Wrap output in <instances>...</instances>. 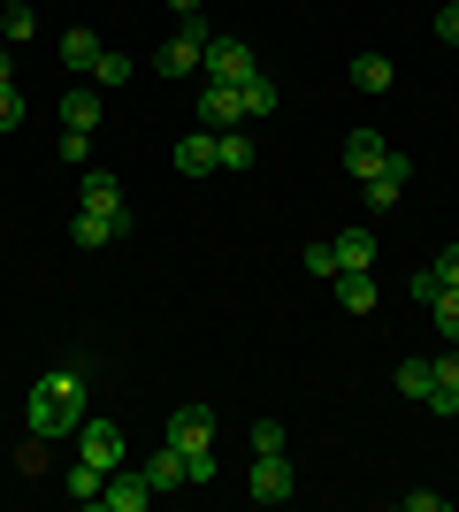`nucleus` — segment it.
<instances>
[{
  "mask_svg": "<svg viewBox=\"0 0 459 512\" xmlns=\"http://www.w3.org/2000/svg\"><path fill=\"white\" fill-rule=\"evenodd\" d=\"M207 39H215V31H207V23L192 16V23H184V31H176L169 46H161V54H153V69H161L169 85H176V77H192V69L207 62Z\"/></svg>",
  "mask_w": 459,
  "mask_h": 512,
  "instance_id": "nucleus-4",
  "label": "nucleus"
},
{
  "mask_svg": "<svg viewBox=\"0 0 459 512\" xmlns=\"http://www.w3.org/2000/svg\"><path fill=\"white\" fill-rule=\"evenodd\" d=\"M215 169L222 176H245V169H253V138H245V130H215Z\"/></svg>",
  "mask_w": 459,
  "mask_h": 512,
  "instance_id": "nucleus-17",
  "label": "nucleus"
},
{
  "mask_svg": "<svg viewBox=\"0 0 459 512\" xmlns=\"http://www.w3.org/2000/svg\"><path fill=\"white\" fill-rule=\"evenodd\" d=\"M184 482H215V444H207V451H184Z\"/></svg>",
  "mask_w": 459,
  "mask_h": 512,
  "instance_id": "nucleus-26",
  "label": "nucleus"
},
{
  "mask_svg": "<svg viewBox=\"0 0 459 512\" xmlns=\"http://www.w3.org/2000/svg\"><path fill=\"white\" fill-rule=\"evenodd\" d=\"M0 8H31V0H0Z\"/></svg>",
  "mask_w": 459,
  "mask_h": 512,
  "instance_id": "nucleus-38",
  "label": "nucleus"
},
{
  "mask_svg": "<svg viewBox=\"0 0 459 512\" xmlns=\"http://www.w3.org/2000/svg\"><path fill=\"white\" fill-rule=\"evenodd\" d=\"M406 184H414V161H406V153H383V169L368 176V207H398Z\"/></svg>",
  "mask_w": 459,
  "mask_h": 512,
  "instance_id": "nucleus-9",
  "label": "nucleus"
},
{
  "mask_svg": "<svg viewBox=\"0 0 459 512\" xmlns=\"http://www.w3.org/2000/svg\"><path fill=\"white\" fill-rule=\"evenodd\" d=\"M437 39H452V46H459V0H452V8H437Z\"/></svg>",
  "mask_w": 459,
  "mask_h": 512,
  "instance_id": "nucleus-35",
  "label": "nucleus"
},
{
  "mask_svg": "<svg viewBox=\"0 0 459 512\" xmlns=\"http://www.w3.org/2000/svg\"><path fill=\"white\" fill-rule=\"evenodd\" d=\"M69 237H77V245H115V230H108V222H92V214H77Z\"/></svg>",
  "mask_w": 459,
  "mask_h": 512,
  "instance_id": "nucleus-25",
  "label": "nucleus"
},
{
  "mask_svg": "<svg viewBox=\"0 0 459 512\" xmlns=\"http://www.w3.org/2000/svg\"><path fill=\"white\" fill-rule=\"evenodd\" d=\"M444 505H452L444 490H406V512H444Z\"/></svg>",
  "mask_w": 459,
  "mask_h": 512,
  "instance_id": "nucleus-32",
  "label": "nucleus"
},
{
  "mask_svg": "<svg viewBox=\"0 0 459 512\" xmlns=\"http://www.w3.org/2000/svg\"><path fill=\"white\" fill-rule=\"evenodd\" d=\"M437 291H444L437 268H414V299H421V306H437Z\"/></svg>",
  "mask_w": 459,
  "mask_h": 512,
  "instance_id": "nucleus-30",
  "label": "nucleus"
},
{
  "mask_svg": "<svg viewBox=\"0 0 459 512\" xmlns=\"http://www.w3.org/2000/svg\"><path fill=\"white\" fill-rule=\"evenodd\" d=\"M176 176H215V130L176 138Z\"/></svg>",
  "mask_w": 459,
  "mask_h": 512,
  "instance_id": "nucleus-14",
  "label": "nucleus"
},
{
  "mask_svg": "<svg viewBox=\"0 0 459 512\" xmlns=\"http://www.w3.org/2000/svg\"><path fill=\"white\" fill-rule=\"evenodd\" d=\"M146 482H153V497H161V490H184V451H176L169 436H161V451L146 459Z\"/></svg>",
  "mask_w": 459,
  "mask_h": 512,
  "instance_id": "nucleus-15",
  "label": "nucleus"
},
{
  "mask_svg": "<svg viewBox=\"0 0 459 512\" xmlns=\"http://www.w3.org/2000/svg\"><path fill=\"white\" fill-rule=\"evenodd\" d=\"M169 8H176V16H184V23H192V16H199V8H207V0H169Z\"/></svg>",
  "mask_w": 459,
  "mask_h": 512,
  "instance_id": "nucleus-36",
  "label": "nucleus"
},
{
  "mask_svg": "<svg viewBox=\"0 0 459 512\" xmlns=\"http://www.w3.org/2000/svg\"><path fill=\"white\" fill-rule=\"evenodd\" d=\"M352 85L368 92V100H375V92H391V62H383V54H360V62H352Z\"/></svg>",
  "mask_w": 459,
  "mask_h": 512,
  "instance_id": "nucleus-22",
  "label": "nucleus"
},
{
  "mask_svg": "<svg viewBox=\"0 0 459 512\" xmlns=\"http://www.w3.org/2000/svg\"><path fill=\"white\" fill-rule=\"evenodd\" d=\"M100 505H108V512H146V505H153L146 467H115V474H108V490H100Z\"/></svg>",
  "mask_w": 459,
  "mask_h": 512,
  "instance_id": "nucleus-7",
  "label": "nucleus"
},
{
  "mask_svg": "<svg viewBox=\"0 0 459 512\" xmlns=\"http://www.w3.org/2000/svg\"><path fill=\"white\" fill-rule=\"evenodd\" d=\"M54 115H62V130H100V85H77V92H62V107H54Z\"/></svg>",
  "mask_w": 459,
  "mask_h": 512,
  "instance_id": "nucleus-11",
  "label": "nucleus"
},
{
  "mask_svg": "<svg viewBox=\"0 0 459 512\" xmlns=\"http://www.w3.org/2000/svg\"><path fill=\"white\" fill-rule=\"evenodd\" d=\"M199 69H207V85H245L261 62H253V46H245V39H207V62H199Z\"/></svg>",
  "mask_w": 459,
  "mask_h": 512,
  "instance_id": "nucleus-5",
  "label": "nucleus"
},
{
  "mask_svg": "<svg viewBox=\"0 0 459 512\" xmlns=\"http://www.w3.org/2000/svg\"><path fill=\"white\" fill-rule=\"evenodd\" d=\"M62 161H69V169H85V161H92V138H85V130H62Z\"/></svg>",
  "mask_w": 459,
  "mask_h": 512,
  "instance_id": "nucleus-27",
  "label": "nucleus"
},
{
  "mask_svg": "<svg viewBox=\"0 0 459 512\" xmlns=\"http://www.w3.org/2000/svg\"><path fill=\"white\" fill-rule=\"evenodd\" d=\"M337 306H352V314H375V268H337Z\"/></svg>",
  "mask_w": 459,
  "mask_h": 512,
  "instance_id": "nucleus-13",
  "label": "nucleus"
},
{
  "mask_svg": "<svg viewBox=\"0 0 459 512\" xmlns=\"http://www.w3.org/2000/svg\"><path fill=\"white\" fill-rule=\"evenodd\" d=\"M245 490L261 497V505H284V497H291V459H284V451H253V474H245Z\"/></svg>",
  "mask_w": 459,
  "mask_h": 512,
  "instance_id": "nucleus-6",
  "label": "nucleus"
},
{
  "mask_svg": "<svg viewBox=\"0 0 459 512\" xmlns=\"http://www.w3.org/2000/svg\"><path fill=\"white\" fill-rule=\"evenodd\" d=\"M16 123H23V92L0 85V130H16Z\"/></svg>",
  "mask_w": 459,
  "mask_h": 512,
  "instance_id": "nucleus-29",
  "label": "nucleus"
},
{
  "mask_svg": "<svg viewBox=\"0 0 459 512\" xmlns=\"http://www.w3.org/2000/svg\"><path fill=\"white\" fill-rule=\"evenodd\" d=\"M337 245V268H375V237L368 230H345V237H329Z\"/></svg>",
  "mask_w": 459,
  "mask_h": 512,
  "instance_id": "nucleus-21",
  "label": "nucleus"
},
{
  "mask_svg": "<svg viewBox=\"0 0 459 512\" xmlns=\"http://www.w3.org/2000/svg\"><path fill=\"white\" fill-rule=\"evenodd\" d=\"M169 444L176 451H207V444H215V413H207V406H176L169 413Z\"/></svg>",
  "mask_w": 459,
  "mask_h": 512,
  "instance_id": "nucleus-8",
  "label": "nucleus"
},
{
  "mask_svg": "<svg viewBox=\"0 0 459 512\" xmlns=\"http://www.w3.org/2000/svg\"><path fill=\"white\" fill-rule=\"evenodd\" d=\"M238 107H245V123H261V115H276V77H268V69H253V77L238 85Z\"/></svg>",
  "mask_w": 459,
  "mask_h": 512,
  "instance_id": "nucleus-16",
  "label": "nucleus"
},
{
  "mask_svg": "<svg viewBox=\"0 0 459 512\" xmlns=\"http://www.w3.org/2000/svg\"><path fill=\"white\" fill-rule=\"evenodd\" d=\"M253 451H284V421H253Z\"/></svg>",
  "mask_w": 459,
  "mask_h": 512,
  "instance_id": "nucleus-31",
  "label": "nucleus"
},
{
  "mask_svg": "<svg viewBox=\"0 0 459 512\" xmlns=\"http://www.w3.org/2000/svg\"><path fill=\"white\" fill-rule=\"evenodd\" d=\"M306 276H337V245H306Z\"/></svg>",
  "mask_w": 459,
  "mask_h": 512,
  "instance_id": "nucleus-28",
  "label": "nucleus"
},
{
  "mask_svg": "<svg viewBox=\"0 0 459 512\" xmlns=\"http://www.w3.org/2000/svg\"><path fill=\"white\" fill-rule=\"evenodd\" d=\"M429 367H437V383H444V390H459V344L444 352V360H429Z\"/></svg>",
  "mask_w": 459,
  "mask_h": 512,
  "instance_id": "nucleus-33",
  "label": "nucleus"
},
{
  "mask_svg": "<svg viewBox=\"0 0 459 512\" xmlns=\"http://www.w3.org/2000/svg\"><path fill=\"white\" fill-rule=\"evenodd\" d=\"M429 268H437V276H444V283H459V245H444V253H437V260H429Z\"/></svg>",
  "mask_w": 459,
  "mask_h": 512,
  "instance_id": "nucleus-34",
  "label": "nucleus"
},
{
  "mask_svg": "<svg viewBox=\"0 0 459 512\" xmlns=\"http://www.w3.org/2000/svg\"><path fill=\"white\" fill-rule=\"evenodd\" d=\"M391 383H398V398H414V406H429V398H437V367H429V360H406V367L391 375Z\"/></svg>",
  "mask_w": 459,
  "mask_h": 512,
  "instance_id": "nucleus-18",
  "label": "nucleus"
},
{
  "mask_svg": "<svg viewBox=\"0 0 459 512\" xmlns=\"http://www.w3.org/2000/svg\"><path fill=\"white\" fill-rule=\"evenodd\" d=\"M199 123H207V130H230V123H245L238 85H199Z\"/></svg>",
  "mask_w": 459,
  "mask_h": 512,
  "instance_id": "nucleus-10",
  "label": "nucleus"
},
{
  "mask_svg": "<svg viewBox=\"0 0 459 512\" xmlns=\"http://www.w3.org/2000/svg\"><path fill=\"white\" fill-rule=\"evenodd\" d=\"M77 459H85V467H100V474H115L123 467V459H131V444H123V428L115 421H77Z\"/></svg>",
  "mask_w": 459,
  "mask_h": 512,
  "instance_id": "nucleus-3",
  "label": "nucleus"
},
{
  "mask_svg": "<svg viewBox=\"0 0 459 512\" xmlns=\"http://www.w3.org/2000/svg\"><path fill=\"white\" fill-rule=\"evenodd\" d=\"M383 153H391V146H383L375 130H352V138H345V169H352V184H368V176L383 169Z\"/></svg>",
  "mask_w": 459,
  "mask_h": 512,
  "instance_id": "nucleus-12",
  "label": "nucleus"
},
{
  "mask_svg": "<svg viewBox=\"0 0 459 512\" xmlns=\"http://www.w3.org/2000/svg\"><path fill=\"white\" fill-rule=\"evenodd\" d=\"M429 314H437L444 344H459V283H444V291H437V306H429Z\"/></svg>",
  "mask_w": 459,
  "mask_h": 512,
  "instance_id": "nucleus-23",
  "label": "nucleus"
},
{
  "mask_svg": "<svg viewBox=\"0 0 459 512\" xmlns=\"http://www.w3.org/2000/svg\"><path fill=\"white\" fill-rule=\"evenodd\" d=\"M0 85H16V62H8V54H0Z\"/></svg>",
  "mask_w": 459,
  "mask_h": 512,
  "instance_id": "nucleus-37",
  "label": "nucleus"
},
{
  "mask_svg": "<svg viewBox=\"0 0 459 512\" xmlns=\"http://www.w3.org/2000/svg\"><path fill=\"white\" fill-rule=\"evenodd\" d=\"M100 54H108V46L92 39V31H62V62L77 69V77H92V69H100Z\"/></svg>",
  "mask_w": 459,
  "mask_h": 512,
  "instance_id": "nucleus-19",
  "label": "nucleus"
},
{
  "mask_svg": "<svg viewBox=\"0 0 459 512\" xmlns=\"http://www.w3.org/2000/svg\"><path fill=\"white\" fill-rule=\"evenodd\" d=\"M92 413V375L85 367H46L39 383H31V398H23V421H31V436H77V421Z\"/></svg>",
  "mask_w": 459,
  "mask_h": 512,
  "instance_id": "nucleus-1",
  "label": "nucleus"
},
{
  "mask_svg": "<svg viewBox=\"0 0 459 512\" xmlns=\"http://www.w3.org/2000/svg\"><path fill=\"white\" fill-rule=\"evenodd\" d=\"M62 490L77 497V505H100V490H108V474H100V467H85V459H77V467L62 474Z\"/></svg>",
  "mask_w": 459,
  "mask_h": 512,
  "instance_id": "nucleus-20",
  "label": "nucleus"
},
{
  "mask_svg": "<svg viewBox=\"0 0 459 512\" xmlns=\"http://www.w3.org/2000/svg\"><path fill=\"white\" fill-rule=\"evenodd\" d=\"M123 77H131V62H123V54L108 46V54H100V69H92V85H100V92H115Z\"/></svg>",
  "mask_w": 459,
  "mask_h": 512,
  "instance_id": "nucleus-24",
  "label": "nucleus"
},
{
  "mask_svg": "<svg viewBox=\"0 0 459 512\" xmlns=\"http://www.w3.org/2000/svg\"><path fill=\"white\" fill-rule=\"evenodd\" d=\"M77 214H92V222H108L115 237L131 230V207H123V184H115L108 169H85V184H77Z\"/></svg>",
  "mask_w": 459,
  "mask_h": 512,
  "instance_id": "nucleus-2",
  "label": "nucleus"
}]
</instances>
